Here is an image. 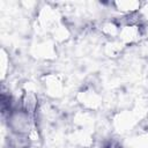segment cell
<instances>
[{"label": "cell", "mask_w": 148, "mask_h": 148, "mask_svg": "<svg viewBox=\"0 0 148 148\" xmlns=\"http://www.w3.org/2000/svg\"><path fill=\"white\" fill-rule=\"evenodd\" d=\"M3 119L10 133L21 134V135H28L31 128L37 124V118L31 116L22 108L13 109L9 112V114Z\"/></svg>", "instance_id": "6da1fadb"}, {"label": "cell", "mask_w": 148, "mask_h": 148, "mask_svg": "<svg viewBox=\"0 0 148 148\" xmlns=\"http://www.w3.org/2000/svg\"><path fill=\"white\" fill-rule=\"evenodd\" d=\"M76 101L82 109L88 111H97L103 105V97L94 87H87L79 91Z\"/></svg>", "instance_id": "7a4b0ae2"}, {"label": "cell", "mask_w": 148, "mask_h": 148, "mask_svg": "<svg viewBox=\"0 0 148 148\" xmlns=\"http://www.w3.org/2000/svg\"><path fill=\"white\" fill-rule=\"evenodd\" d=\"M42 86L50 98H59L65 90V82L59 74L47 73L42 77Z\"/></svg>", "instance_id": "3957f363"}, {"label": "cell", "mask_w": 148, "mask_h": 148, "mask_svg": "<svg viewBox=\"0 0 148 148\" xmlns=\"http://www.w3.org/2000/svg\"><path fill=\"white\" fill-rule=\"evenodd\" d=\"M31 54L38 59H50L56 54V42L53 39H39L31 47Z\"/></svg>", "instance_id": "277c9868"}, {"label": "cell", "mask_w": 148, "mask_h": 148, "mask_svg": "<svg viewBox=\"0 0 148 148\" xmlns=\"http://www.w3.org/2000/svg\"><path fill=\"white\" fill-rule=\"evenodd\" d=\"M142 2L141 1H134V0H120V1H113L111 2V7L113 10H116L119 16H128L139 13L141 8Z\"/></svg>", "instance_id": "5b68a950"}, {"label": "cell", "mask_w": 148, "mask_h": 148, "mask_svg": "<svg viewBox=\"0 0 148 148\" xmlns=\"http://www.w3.org/2000/svg\"><path fill=\"white\" fill-rule=\"evenodd\" d=\"M124 148H148V128L138 131L128 136L124 145Z\"/></svg>", "instance_id": "8992f818"}, {"label": "cell", "mask_w": 148, "mask_h": 148, "mask_svg": "<svg viewBox=\"0 0 148 148\" xmlns=\"http://www.w3.org/2000/svg\"><path fill=\"white\" fill-rule=\"evenodd\" d=\"M10 66H12V62H10L9 53L5 49H2L1 50V57H0V71H1V79H2V81H5L9 76Z\"/></svg>", "instance_id": "52a82bcc"}, {"label": "cell", "mask_w": 148, "mask_h": 148, "mask_svg": "<svg viewBox=\"0 0 148 148\" xmlns=\"http://www.w3.org/2000/svg\"><path fill=\"white\" fill-rule=\"evenodd\" d=\"M139 16H140L142 23H148V1L142 2L141 8L139 10Z\"/></svg>", "instance_id": "ba28073f"}]
</instances>
